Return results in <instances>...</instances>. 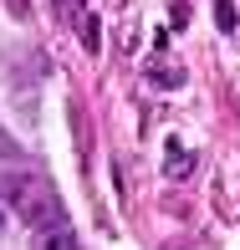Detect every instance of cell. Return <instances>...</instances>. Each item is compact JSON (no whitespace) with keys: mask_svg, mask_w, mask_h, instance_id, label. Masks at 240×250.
Segmentation results:
<instances>
[{"mask_svg":"<svg viewBox=\"0 0 240 250\" xmlns=\"http://www.w3.org/2000/svg\"><path fill=\"white\" fill-rule=\"evenodd\" d=\"M10 204L21 209V220H26L31 230H51V225H66V214H62V199H56V189H51L41 174H31V179H16V184H10Z\"/></svg>","mask_w":240,"mask_h":250,"instance_id":"1","label":"cell"},{"mask_svg":"<svg viewBox=\"0 0 240 250\" xmlns=\"http://www.w3.org/2000/svg\"><path fill=\"white\" fill-rule=\"evenodd\" d=\"M148 82H158L164 92H174V87H184V66L169 62L164 51H153V62H148Z\"/></svg>","mask_w":240,"mask_h":250,"instance_id":"2","label":"cell"},{"mask_svg":"<svg viewBox=\"0 0 240 250\" xmlns=\"http://www.w3.org/2000/svg\"><path fill=\"white\" fill-rule=\"evenodd\" d=\"M31 240H36V250H77V240H72V225H51V230H31Z\"/></svg>","mask_w":240,"mask_h":250,"instance_id":"3","label":"cell"},{"mask_svg":"<svg viewBox=\"0 0 240 250\" xmlns=\"http://www.w3.org/2000/svg\"><path fill=\"white\" fill-rule=\"evenodd\" d=\"M169 179H184L189 174V153H184V143L179 138H169V168H164Z\"/></svg>","mask_w":240,"mask_h":250,"instance_id":"4","label":"cell"},{"mask_svg":"<svg viewBox=\"0 0 240 250\" xmlns=\"http://www.w3.org/2000/svg\"><path fill=\"white\" fill-rule=\"evenodd\" d=\"M215 26H220L225 36H235L240 21H235V5H230V0H215Z\"/></svg>","mask_w":240,"mask_h":250,"instance_id":"5","label":"cell"},{"mask_svg":"<svg viewBox=\"0 0 240 250\" xmlns=\"http://www.w3.org/2000/svg\"><path fill=\"white\" fill-rule=\"evenodd\" d=\"M82 5H87V0H56V10H62L66 21H72V16H82Z\"/></svg>","mask_w":240,"mask_h":250,"instance_id":"6","label":"cell"},{"mask_svg":"<svg viewBox=\"0 0 240 250\" xmlns=\"http://www.w3.org/2000/svg\"><path fill=\"white\" fill-rule=\"evenodd\" d=\"M0 230H5V209H0Z\"/></svg>","mask_w":240,"mask_h":250,"instance_id":"7","label":"cell"}]
</instances>
